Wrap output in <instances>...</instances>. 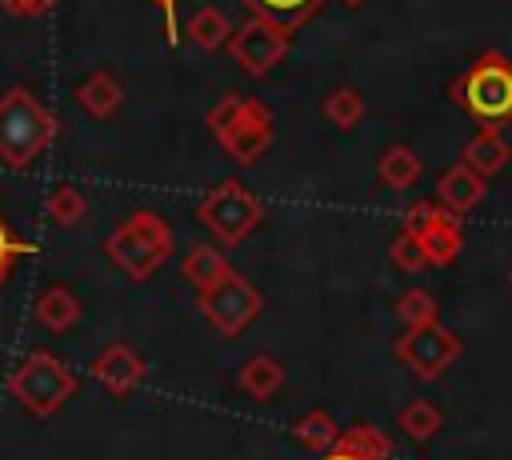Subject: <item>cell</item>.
Returning <instances> with one entry per match:
<instances>
[{
	"label": "cell",
	"mask_w": 512,
	"mask_h": 460,
	"mask_svg": "<svg viewBox=\"0 0 512 460\" xmlns=\"http://www.w3.org/2000/svg\"><path fill=\"white\" fill-rule=\"evenodd\" d=\"M388 256H392V264H396L400 272H408V276H416V272H428V268H432V264H428L424 244H420V240H416V232H408V228H400V236L392 240Z\"/></svg>",
	"instance_id": "d4e9b609"
},
{
	"label": "cell",
	"mask_w": 512,
	"mask_h": 460,
	"mask_svg": "<svg viewBox=\"0 0 512 460\" xmlns=\"http://www.w3.org/2000/svg\"><path fill=\"white\" fill-rule=\"evenodd\" d=\"M60 0H0V8L4 12H12V16H44L48 8H56Z\"/></svg>",
	"instance_id": "f1b7e54d"
},
{
	"label": "cell",
	"mask_w": 512,
	"mask_h": 460,
	"mask_svg": "<svg viewBox=\"0 0 512 460\" xmlns=\"http://www.w3.org/2000/svg\"><path fill=\"white\" fill-rule=\"evenodd\" d=\"M76 104L88 112V116H96V120H104V116H112L120 104H124V88H120V80L112 76V72H104V68H96L92 76H84L80 84H76Z\"/></svg>",
	"instance_id": "5bb4252c"
},
{
	"label": "cell",
	"mask_w": 512,
	"mask_h": 460,
	"mask_svg": "<svg viewBox=\"0 0 512 460\" xmlns=\"http://www.w3.org/2000/svg\"><path fill=\"white\" fill-rule=\"evenodd\" d=\"M460 160H464L472 172H480V176L488 180V176H496V172L508 168V160H512V144L504 140V132H500L496 124H480V132L464 144Z\"/></svg>",
	"instance_id": "7c38bea8"
},
{
	"label": "cell",
	"mask_w": 512,
	"mask_h": 460,
	"mask_svg": "<svg viewBox=\"0 0 512 460\" xmlns=\"http://www.w3.org/2000/svg\"><path fill=\"white\" fill-rule=\"evenodd\" d=\"M8 392L16 404H24L32 416H52L72 392H76V376L52 356V352H32L12 376H8Z\"/></svg>",
	"instance_id": "8992f818"
},
{
	"label": "cell",
	"mask_w": 512,
	"mask_h": 460,
	"mask_svg": "<svg viewBox=\"0 0 512 460\" xmlns=\"http://www.w3.org/2000/svg\"><path fill=\"white\" fill-rule=\"evenodd\" d=\"M104 256L132 280H148L168 256H172V228L160 212L140 208L132 216H124L112 236L104 240Z\"/></svg>",
	"instance_id": "277c9868"
},
{
	"label": "cell",
	"mask_w": 512,
	"mask_h": 460,
	"mask_svg": "<svg viewBox=\"0 0 512 460\" xmlns=\"http://www.w3.org/2000/svg\"><path fill=\"white\" fill-rule=\"evenodd\" d=\"M196 220L224 244L236 248L240 240H248L260 220H264V204L240 184V180H220L216 188L204 192V200L196 204Z\"/></svg>",
	"instance_id": "5b68a950"
},
{
	"label": "cell",
	"mask_w": 512,
	"mask_h": 460,
	"mask_svg": "<svg viewBox=\"0 0 512 460\" xmlns=\"http://www.w3.org/2000/svg\"><path fill=\"white\" fill-rule=\"evenodd\" d=\"M436 200L448 208V212H472L480 200H484V176L480 172H472L464 160L460 164H452V168H444L440 172V180H436Z\"/></svg>",
	"instance_id": "4fadbf2b"
},
{
	"label": "cell",
	"mask_w": 512,
	"mask_h": 460,
	"mask_svg": "<svg viewBox=\"0 0 512 460\" xmlns=\"http://www.w3.org/2000/svg\"><path fill=\"white\" fill-rule=\"evenodd\" d=\"M36 320H40V328H48V332H68L76 320H80V300L68 292V288H48L40 300H36Z\"/></svg>",
	"instance_id": "ac0fdd59"
},
{
	"label": "cell",
	"mask_w": 512,
	"mask_h": 460,
	"mask_svg": "<svg viewBox=\"0 0 512 460\" xmlns=\"http://www.w3.org/2000/svg\"><path fill=\"white\" fill-rule=\"evenodd\" d=\"M292 436H296V444L308 448V452H328V448L336 444L340 428H336V420H332L324 408H312V412H304V416L292 424Z\"/></svg>",
	"instance_id": "7402d4cb"
},
{
	"label": "cell",
	"mask_w": 512,
	"mask_h": 460,
	"mask_svg": "<svg viewBox=\"0 0 512 460\" xmlns=\"http://www.w3.org/2000/svg\"><path fill=\"white\" fill-rule=\"evenodd\" d=\"M320 460H372V456H364L360 448H352V444H344V440L336 436V444H332L328 452H320Z\"/></svg>",
	"instance_id": "4dcf8cb0"
},
{
	"label": "cell",
	"mask_w": 512,
	"mask_h": 460,
	"mask_svg": "<svg viewBox=\"0 0 512 460\" xmlns=\"http://www.w3.org/2000/svg\"><path fill=\"white\" fill-rule=\"evenodd\" d=\"M396 316H400L404 328L428 324V320H436V296L424 292V288H408V292L396 300Z\"/></svg>",
	"instance_id": "484cf974"
},
{
	"label": "cell",
	"mask_w": 512,
	"mask_h": 460,
	"mask_svg": "<svg viewBox=\"0 0 512 460\" xmlns=\"http://www.w3.org/2000/svg\"><path fill=\"white\" fill-rule=\"evenodd\" d=\"M204 124L212 140L224 148V156H232L240 168H252L276 136V120L268 104L256 96H224L220 104H212Z\"/></svg>",
	"instance_id": "6da1fadb"
},
{
	"label": "cell",
	"mask_w": 512,
	"mask_h": 460,
	"mask_svg": "<svg viewBox=\"0 0 512 460\" xmlns=\"http://www.w3.org/2000/svg\"><path fill=\"white\" fill-rule=\"evenodd\" d=\"M56 128V116L28 88H8L0 96V160L8 168H28L36 156H44Z\"/></svg>",
	"instance_id": "3957f363"
},
{
	"label": "cell",
	"mask_w": 512,
	"mask_h": 460,
	"mask_svg": "<svg viewBox=\"0 0 512 460\" xmlns=\"http://www.w3.org/2000/svg\"><path fill=\"white\" fill-rule=\"evenodd\" d=\"M448 100L460 104L480 124H504L512 120V60L496 48L480 52L464 76L448 84Z\"/></svg>",
	"instance_id": "7a4b0ae2"
},
{
	"label": "cell",
	"mask_w": 512,
	"mask_h": 460,
	"mask_svg": "<svg viewBox=\"0 0 512 460\" xmlns=\"http://www.w3.org/2000/svg\"><path fill=\"white\" fill-rule=\"evenodd\" d=\"M144 360L136 356V348L128 344H108L96 360H92V376L112 392V396H128L140 380H144Z\"/></svg>",
	"instance_id": "8fae6325"
},
{
	"label": "cell",
	"mask_w": 512,
	"mask_h": 460,
	"mask_svg": "<svg viewBox=\"0 0 512 460\" xmlns=\"http://www.w3.org/2000/svg\"><path fill=\"white\" fill-rule=\"evenodd\" d=\"M396 360L408 364L420 380H436L440 372H448V364H456V356L464 352V340L444 328L440 320H428V324H412L396 336L392 344Z\"/></svg>",
	"instance_id": "ba28073f"
},
{
	"label": "cell",
	"mask_w": 512,
	"mask_h": 460,
	"mask_svg": "<svg viewBox=\"0 0 512 460\" xmlns=\"http://www.w3.org/2000/svg\"><path fill=\"white\" fill-rule=\"evenodd\" d=\"M24 252H32V244H28V240H16L12 228L0 220V284H4V276L12 272V264H16Z\"/></svg>",
	"instance_id": "83f0119b"
},
{
	"label": "cell",
	"mask_w": 512,
	"mask_h": 460,
	"mask_svg": "<svg viewBox=\"0 0 512 460\" xmlns=\"http://www.w3.org/2000/svg\"><path fill=\"white\" fill-rule=\"evenodd\" d=\"M288 48H292V32L280 28V24H272V20H264V16H248L228 36V56L236 60L240 72H248L256 80L268 76L288 56Z\"/></svg>",
	"instance_id": "9c48e42d"
},
{
	"label": "cell",
	"mask_w": 512,
	"mask_h": 460,
	"mask_svg": "<svg viewBox=\"0 0 512 460\" xmlns=\"http://www.w3.org/2000/svg\"><path fill=\"white\" fill-rule=\"evenodd\" d=\"M196 308H200V316H204L220 336H240V332L260 316L264 296H260V288H256L248 276H240V272L232 268L220 284L196 292Z\"/></svg>",
	"instance_id": "52a82bcc"
},
{
	"label": "cell",
	"mask_w": 512,
	"mask_h": 460,
	"mask_svg": "<svg viewBox=\"0 0 512 460\" xmlns=\"http://www.w3.org/2000/svg\"><path fill=\"white\" fill-rule=\"evenodd\" d=\"M228 36H232V24H228V16H224L220 8H212V4H204V8L188 20V40H192L196 48H204V52L224 48Z\"/></svg>",
	"instance_id": "ffe728a7"
},
{
	"label": "cell",
	"mask_w": 512,
	"mask_h": 460,
	"mask_svg": "<svg viewBox=\"0 0 512 460\" xmlns=\"http://www.w3.org/2000/svg\"><path fill=\"white\" fill-rule=\"evenodd\" d=\"M180 272H184V280H188L196 292H204V288L220 284V280L232 272V264H228V256H224L216 244H192V248L184 252Z\"/></svg>",
	"instance_id": "9a60e30c"
},
{
	"label": "cell",
	"mask_w": 512,
	"mask_h": 460,
	"mask_svg": "<svg viewBox=\"0 0 512 460\" xmlns=\"http://www.w3.org/2000/svg\"><path fill=\"white\" fill-rule=\"evenodd\" d=\"M404 228L416 232V240L424 244L432 268L456 264V256H460V248H464V228H460L456 212H448L440 200H416V204L404 212Z\"/></svg>",
	"instance_id": "30bf717a"
},
{
	"label": "cell",
	"mask_w": 512,
	"mask_h": 460,
	"mask_svg": "<svg viewBox=\"0 0 512 460\" xmlns=\"http://www.w3.org/2000/svg\"><path fill=\"white\" fill-rule=\"evenodd\" d=\"M252 16H264V20H272V24H280V28H288V32H296L300 24H308L316 12H320V4L324 0H240Z\"/></svg>",
	"instance_id": "e0dca14e"
},
{
	"label": "cell",
	"mask_w": 512,
	"mask_h": 460,
	"mask_svg": "<svg viewBox=\"0 0 512 460\" xmlns=\"http://www.w3.org/2000/svg\"><path fill=\"white\" fill-rule=\"evenodd\" d=\"M340 4H344V8H360L364 0H340Z\"/></svg>",
	"instance_id": "1f68e13d"
},
{
	"label": "cell",
	"mask_w": 512,
	"mask_h": 460,
	"mask_svg": "<svg viewBox=\"0 0 512 460\" xmlns=\"http://www.w3.org/2000/svg\"><path fill=\"white\" fill-rule=\"evenodd\" d=\"M240 388L252 396V400H272L284 384V368L272 360V356H252L244 368H240Z\"/></svg>",
	"instance_id": "d6986e66"
},
{
	"label": "cell",
	"mask_w": 512,
	"mask_h": 460,
	"mask_svg": "<svg viewBox=\"0 0 512 460\" xmlns=\"http://www.w3.org/2000/svg\"><path fill=\"white\" fill-rule=\"evenodd\" d=\"M340 440L352 444V448H360V452L372 456V460H388V452H392V440H388L376 424H352V428L340 432Z\"/></svg>",
	"instance_id": "4316f807"
},
{
	"label": "cell",
	"mask_w": 512,
	"mask_h": 460,
	"mask_svg": "<svg viewBox=\"0 0 512 460\" xmlns=\"http://www.w3.org/2000/svg\"><path fill=\"white\" fill-rule=\"evenodd\" d=\"M44 208H48L52 224H80L84 212H88V200H84V192H80L76 184H60V188L48 196Z\"/></svg>",
	"instance_id": "cb8c5ba5"
},
{
	"label": "cell",
	"mask_w": 512,
	"mask_h": 460,
	"mask_svg": "<svg viewBox=\"0 0 512 460\" xmlns=\"http://www.w3.org/2000/svg\"><path fill=\"white\" fill-rule=\"evenodd\" d=\"M396 424H400V432H404L408 440L424 444V440H432V436L440 432L444 412H440L432 400H412V404H404V408L396 412Z\"/></svg>",
	"instance_id": "44dd1931"
},
{
	"label": "cell",
	"mask_w": 512,
	"mask_h": 460,
	"mask_svg": "<svg viewBox=\"0 0 512 460\" xmlns=\"http://www.w3.org/2000/svg\"><path fill=\"white\" fill-rule=\"evenodd\" d=\"M376 172H380V184H384V188L408 192V188L420 180V156H416V148H408V144H392V148L380 152Z\"/></svg>",
	"instance_id": "2e32d148"
},
{
	"label": "cell",
	"mask_w": 512,
	"mask_h": 460,
	"mask_svg": "<svg viewBox=\"0 0 512 460\" xmlns=\"http://www.w3.org/2000/svg\"><path fill=\"white\" fill-rule=\"evenodd\" d=\"M324 116L336 124V128H356L360 124V116H364V96L356 92V88H332L328 96H324Z\"/></svg>",
	"instance_id": "603a6c76"
},
{
	"label": "cell",
	"mask_w": 512,
	"mask_h": 460,
	"mask_svg": "<svg viewBox=\"0 0 512 460\" xmlns=\"http://www.w3.org/2000/svg\"><path fill=\"white\" fill-rule=\"evenodd\" d=\"M152 4H160V12H164V36H168V44H180V24H176V4L180 0H152Z\"/></svg>",
	"instance_id": "f546056e"
}]
</instances>
